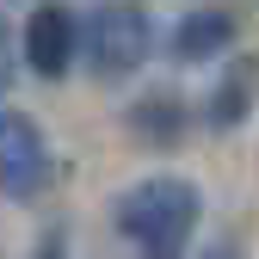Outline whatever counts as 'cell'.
I'll return each instance as SVG.
<instances>
[{
  "label": "cell",
  "mask_w": 259,
  "mask_h": 259,
  "mask_svg": "<svg viewBox=\"0 0 259 259\" xmlns=\"http://www.w3.org/2000/svg\"><path fill=\"white\" fill-rule=\"evenodd\" d=\"M198 216H204V198H198V185L179 179V173L136 179L130 191H117V204H111L117 235L142 259H179L191 247V235H198Z\"/></svg>",
  "instance_id": "6da1fadb"
},
{
  "label": "cell",
  "mask_w": 259,
  "mask_h": 259,
  "mask_svg": "<svg viewBox=\"0 0 259 259\" xmlns=\"http://www.w3.org/2000/svg\"><path fill=\"white\" fill-rule=\"evenodd\" d=\"M56 179V160H50V142H44V123L31 111H0V198L13 204H37Z\"/></svg>",
  "instance_id": "7a4b0ae2"
},
{
  "label": "cell",
  "mask_w": 259,
  "mask_h": 259,
  "mask_svg": "<svg viewBox=\"0 0 259 259\" xmlns=\"http://www.w3.org/2000/svg\"><path fill=\"white\" fill-rule=\"evenodd\" d=\"M148 50H154V19L142 7H99L87 19V62H93V74L123 80V74H136L148 62Z\"/></svg>",
  "instance_id": "3957f363"
},
{
  "label": "cell",
  "mask_w": 259,
  "mask_h": 259,
  "mask_svg": "<svg viewBox=\"0 0 259 259\" xmlns=\"http://www.w3.org/2000/svg\"><path fill=\"white\" fill-rule=\"evenodd\" d=\"M80 50V25L68 7H37L25 19V62H31V74H44V80H62L68 74V62Z\"/></svg>",
  "instance_id": "277c9868"
},
{
  "label": "cell",
  "mask_w": 259,
  "mask_h": 259,
  "mask_svg": "<svg viewBox=\"0 0 259 259\" xmlns=\"http://www.w3.org/2000/svg\"><path fill=\"white\" fill-rule=\"evenodd\" d=\"M235 13H222V7H198V13H185L179 25H173V56L179 62H210V56H222L235 44Z\"/></svg>",
  "instance_id": "5b68a950"
},
{
  "label": "cell",
  "mask_w": 259,
  "mask_h": 259,
  "mask_svg": "<svg viewBox=\"0 0 259 259\" xmlns=\"http://www.w3.org/2000/svg\"><path fill=\"white\" fill-rule=\"evenodd\" d=\"M253 99H259V62L241 56V62H229V74L210 87V105H204L210 130H235V123L253 111Z\"/></svg>",
  "instance_id": "8992f818"
},
{
  "label": "cell",
  "mask_w": 259,
  "mask_h": 259,
  "mask_svg": "<svg viewBox=\"0 0 259 259\" xmlns=\"http://www.w3.org/2000/svg\"><path fill=\"white\" fill-rule=\"evenodd\" d=\"M136 123L148 130V136H179V99L173 93H148V99L136 105Z\"/></svg>",
  "instance_id": "52a82bcc"
},
{
  "label": "cell",
  "mask_w": 259,
  "mask_h": 259,
  "mask_svg": "<svg viewBox=\"0 0 259 259\" xmlns=\"http://www.w3.org/2000/svg\"><path fill=\"white\" fill-rule=\"evenodd\" d=\"M13 87V25L0 19V93Z\"/></svg>",
  "instance_id": "ba28073f"
},
{
  "label": "cell",
  "mask_w": 259,
  "mask_h": 259,
  "mask_svg": "<svg viewBox=\"0 0 259 259\" xmlns=\"http://www.w3.org/2000/svg\"><path fill=\"white\" fill-rule=\"evenodd\" d=\"M44 259H68V253H44Z\"/></svg>",
  "instance_id": "9c48e42d"
}]
</instances>
